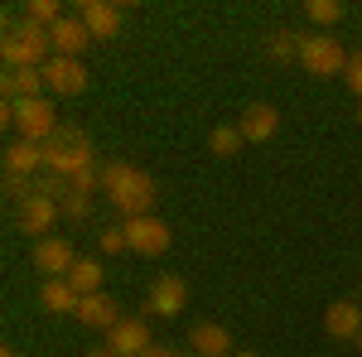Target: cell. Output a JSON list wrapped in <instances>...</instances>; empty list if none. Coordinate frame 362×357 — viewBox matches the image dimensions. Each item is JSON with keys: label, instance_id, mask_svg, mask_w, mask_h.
I'll list each match as a JSON object with an SVG mask.
<instances>
[{"label": "cell", "instance_id": "2", "mask_svg": "<svg viewBox=\"0 0 362 357\" xmlns=\"http://www.w3.org/2000/svg\"><path fill=\"white\" fill-rule=\"evenodd\" d=\"M92 165H97V150H92L87 131H78V126H58L54 136L44 140V174L73 179V174H83Z\"/></svg>", "mask_w": 362, "mask_h": 357}, {"label": "cell", "instance_id": "33", "mask_svg": "<svg viewBox=\"0 0 362 357\" xmlns=\"http://www.w3.org/2000/svg\"><path fill=\"white\" fill-rule=\"evenodd\" d=\"M358 353H362V333H358Z\"/></svg>", "mask_w": 362, "mask_h": 357}, {"label": "cell", "instance_id": "27", "mask_svg": "<svg viewBox=\"0 0 362 357\" xmlns=\"http://www.w3.org/2000/svg\"><path fill=\"white\" fill-rule=\"evenodd\" d=\"M97 242H102V251H107V256H112V251H131L126 227H102V237H97Z\"/></svg>", "mask_w": 362, "mask_h": 357}, {"label": "cell", "instance_id": "11", "mask_svg": "<svg viewBox=\"0 0 362 357\" xmlns=\"http://www.w3.org/2000/svg\"><path fill=\"white\" fill-rule=\"evenodd\" d=\"M49 44H54V58H83V49L92 44V29L78 20V10L73 15H63L54 29H49Z\"/></svg>", "mask_w": 362, "mask_h": 357}, {"label": "cell", "instance_id": "1", "mask_svg": "<svg viewBox=\"0 0 362 357\" xmlns=\"http://www.w3.org/2000/svg\"><path fill=\"white\" fill-rule=\"evenodd\" d=\"M102 193H107V203H112L121 218H150V208H155V179L145 174V169L126 165V160H107L102 165Z\"/></svg>", "mask_w": 362, "mask_h": 357}, {"label": "cell", "instance_id": "15", "mask_svg": "<svg viewBox=\"0 0 362 357\" xmlns=\"http://www.w3.org/2000/svg\"><path fill=\"white\" fill-rule=\"evenodd\" d=\"M150 343H155V338H150V324H145V319H121V324L107 333V348H112L116 357H145Z\"/></svg>", "mask_w": 362, "mask_h": 357}, {"label": "cell", "instance_id": "8", "mask_svg": "<svg viewBox=\"0 0 362 357\" xmlns=\"http://www.w3.org/2000/svg\"><path fill=\"white\" fill-rule=\"evenodd\" d=\"M184 304H189V280L184 275H160L145 295V314L150 319H174V314H184Z\"/></svg>", "mask_w": 362, "mask_h": 357}, {"label": "cell", "instance_id": "9", "mask_svg": "<svg viewBox=\"0 0 362 357\" xmlns=\"http://www.w3.org/2000/svg\"><path fill=\"white\" fill-rule=\"evenodd\" d=\"M29 266L44 275V280H58V275H68L78 266V251L68 237H44V242H34V256H29Z\"/></svg>", "mask_w": 362, "mask_h": 357}, {"label": "cell", "instance_id": "10", "mask_svg": "<svg viewBox=\"0 0 362 357\" xmlns=\"http://www.w3.org/2000/svg\"><path fill=\"white\" fill-rule=\"evenodd\" d=\"M44 83H49V97H78V92H87V63L83 58H49Z\"/></svg>", "mask_w": 362, "mask_h": 357}, {"label": "cell", "instance_id": "7", "mask_svg": "<svg viewBox=\"0 0 362 357\" xmlns=\"http://www.w3.org/2000/svg\"><path fill=\"white\" fill-rule=\"evenodd\" d=\"M126 227V242H131V251L136 256H165L169 242H174V232H169V222L165 218H131V222H121Z\"/></svg>", "mask_w": 362, "mask_h": 357}, {"label": "cell", "instance_id": "17", "mask_svg": "<svg viewBox=\"0 0 362 357\" xmlns=\"http://www.w3.org/2000/svg\"><path fill=\"white\" fill-rule=\"evenodd\" d=\"M78 324L83 329H102V333H112L116 324H121V304L102 290V295H83V304H78Z\"/></svg>", "mask_w": 362, "mask_h": 357}, {"label": "cell", "instance_id": "23", "mask_svg": "<svg viewBox=\"0 0 362 357\" xmlns=\"http://www.w3.org/2000/svg\"><path fill=\"white\" fill-rule=\"evenodd\" d=\"M242 145H247V140H242V131H237V126H213V136H208V150H213L218 160H232Z\"/></svg>", "mask_w": 362, "mask_h": 357}, {"label": "cell", "instance_id": "4", "mask_svg": "<svg viewBox=\"0 0 362 357\" xmlns=\"http://www.w3.org/2000/svg\"><path fill=\"white\" fill-rule=\"evenodd\" d=\"M15 107V131H20V140H34V145H44V140L54 136L58 126V107L54 97H34V102H10Z\"/></svg>", "mask_w": 362, "mask_h": 357}, {"label": "cell", "instance_id": "5", "mask_svg": "<svg viewBox=\"0 0 362 357\" xmlns=\"http://www.w3.org/2000/svg\"><path fill=\"white\" fill-rule=\"evenodd\" d=\"M300 68L314 73V78H334V73L348 68V54H343V44L334 34H309L305 49H300Z\"/></svg>", "mask_w": 362, "mask_h": 357}, {"label": "cell", "instance_id": "14", "mask_svg": "<svg viewBox=\"0 0 362 357\" xmlns=\"http://www.w3.org/2000/svg\"><path fill=\"white\" fill-rule=\"evenodd\" d=\"M121 5H112V0H87V5H78V20H83L87 29H92V39H116L121 34Z\"/></svg>", "mask_w": 362, "mask_h": 357}, {"label": "cell", "instance_id": "26", "mask_svg": "<svg viewBox=\"0 0 362 357\" xmlns=\"http://www.w3.org/2000/svg\"><path fill=\"white\" fill-rule=\"evenodd\" d=\"M63 218L68 222H87L92 218V193H68V198H63Z\"/></svg>", "mask_w": 362, "mask_h": 357}, {"label": "cell", "instance_id": "20", "mask_svg": "<svg viewBox=\"0 0 362 357\" xmlns=\"http://www.w3.org/2000/svg\"><path fill=\"white\" fill-rule=\"evenodd\" d=\"M39 304H44L49 314H78L83 295L68 285V275H58V280H44V285H39Z\"/></svg>", "mask_w": 362, "mask_h": 357}, {"label": "cell", "instance_id": "29", "mask_svg": "<svg viewBox=\"0 0 362 357\" xmlns=\"http://www.w3.org/2000/svg\"><path fill=\"white\" fill-rule=\"evenodd\" d=\"M145 357H194V353H189V348L179 353V348H169V343H150V348H145Z\"/></svg>", "mask_w": 362, "mask_h": 357}, {"label": "cell", "instance_id": "24", "mask_svg": "<svg viewBox=\"0 0 362 357\" xmlns=\"http://www.w3.org/2000/svg\"><path fill=\"white\" fill-rule=\"evenodd\" d=\"M63 15H68V10H63L58 0H29V5H25V20H29V25H39V29H54Z\"/></svg>", "mask_w": 362, "mask_h": 357}, {"label": "cell", "instance_id": "19", "mask_svg": "<svg viewBox=\"0 0 362 357\" xmlns=\"http://www.w3.org/2000/svg\"><path fill=\"white\" fill-rule=\"evenodd\" d=\"M5 102H34L44 97L49 83H44V68H5Z\"/></svg>", "mask_w": 362, "mask_h": 357}, {"label": "cell", "instance_id": "32", "mask_svg": "<svg viewBox=\"0 0 362 357\" xmlns=\"http://www.w3.org/2000/svg\"><path fill=\"white\" fill-rule=\"evenodd\" d=\"M232 357H261V353H232Z\"/></svg>", "mask_w": 362, "mask_h": 357}, {"label": "cell", "instance_id": "3", "mask_svg": "<svg viewBox=\"0 0 362 357\" xmlns=\"http://www.w3.org/2000/svg\"><path fill=\"white\" fill-rule=\"evenodd\" d=\"M0 54H5V68H44L54 58V44H49V29L29 25H5V39H0Z\"/></svg>", "mask_w": 362, "mask_h": 357}, {"label": "cell", "instance_id": "18", "mask_svg": "<svg viewBox=\"0 0 362 357\" xmlns=\"http://www.w3.org/2000/svg\"><path fill=\"white\" fill-rule=\"evenodd\" d=\"M5 174H15V179L44 174V145H34V140H10V145H5Z\"/></svg>", "mask_w": 362, "mask_h": 357}, {"label": "cell", "instance_id": "28", "mask_svg": "<svg viewBox=\"0 0 362 357\" xmlns=\"http://www.w3.org/2000/svg\"><path fill=\"white\" fill-rule=\"evenodd\" d=\"M343 83H348V87H353V92L362 97V54H348V68H343Z\"/></svg>", "mask_w": 362, "mask_h": 357}, {"label": "cell", "instance_id": "31", "mask_svg": "<svg viewBox=\"0 0 362 357\" xmlns=\"http://www.w3.org/2000/svg\"><path fill=\"white\" fill-rule=\"evenodd\" d=\"M0 357H20V348H5V353H0Z\"/></svg>", "mask_w": 362, "mask_h": 357}, {"label": "cell", "instance_id": "6", "mask_svg": "<svg viewBox=\"0 0 362 357\" xmlns=\"http://www.w3.org/2000/svg\"><path fill=\"white\" fill-rule=\"evenodd\" d=\"M58 213H63V203H54V198H44V193L34 189L25 203L15 208V227H20L25 237H39V242H44V237H54Z\"/></svg>", "mask_w": 362, "mask_h": 357}, {"label": "cell", "instance_id": "30", "mask_svg": "<svg viewBox=\"0 0 362 357\" xmlns=\"http://www.w3.org/2000/svg\"><path fill=\"white\" fill-rule=\"evenodd\" d=\"M87 357H116V353H112V348H97V353H87Z\"/></svg>", "mask_w": 362, "mask_h": 357}, {"label": "cell", "instance_id": "34", "mask_svg": "<svg viewBox=\"0 0 362 357\" xmlns=\"http://www.w3.org/2000/svg\"><path fill=\"white\" fill-rule=\"evenodd\" d=\"M358 126H362V107H358Z\"/></svg>", "mask_w": 362, "mask_h": 357}, {"label": "cell", "instance_id": "13", "mask_svg": "<svg viewBox=\"0 0 362 357\" xmlns=\"http://www.w3.org/2000/svg\"><path fill=\"white\" fill-rule=\"evenodd\" d=\"M324 333L338 338V343H358L362 333V304L358 300H338L324 309Z\"/></svg>", "mask_w": 362, "mask_h": 357}, {"label": "cell", "instance_id": "16", "mask_svg": "<svg viewBox=\"0 0 362 357\" xmlns=\"http://www.w3.org/2000/svg\"><path fill=\"white\" fill-rule=\"evenodd\" d=\"M189 353H194V357H232L237 348H232V333H227L223 324L203 319V324L189 329Z\"/></svg>", "mask_w": 362, "mask_h": 357}, {"label": "cell", "instance_id": "12", "mask_svg": "<svg viewBox=\"0 0 362 357\" xmlns=\"http://www.w3.org/2000/svg\"><path fill=\"white\" fill-rule=\"evenodd\" d=\"M237 131H242L247 145H261V140H271L280 131V111L271 107V102H251V107L237 116Z\"/></svg>", "mask_w": 362, "mask_h": 357}, {"label": "cell", "instance_id": "25", "mask_svg": "<svg viewBox=\"0 0 362 357\" xmlns=\"http://www.w3.org/2000/svg\"><path fill=\"white\" fill-rule=\"evenodd\" d=\"M305 15L314 25H338V20H343V5H338V0H309Z\"/></svg>", "mask_w": 362, "mask_h": 357}, {"label": "cell", "instance_id": "22", "mask_svg": "<svg viewBox=\"0 0 362 357\" xmlns=\"http://www.w3.org/2000/svg\"><path fill=\"white\" fill-rule=\"evenodd\" d=\"M300 49H305V39L290 34V29H276V34L266 39V54L276 58V63H300Z\"/></svg>", "mask_w": 362, "mask_h": 357}, {"label": "cell", "instance_id": "21", "mask_svg": "<svg viewBox=\"0 0 362 357\" xmlns=\"http://www.w3.org/2000/svg\"><path fill=\"white\" fill-rule=\"evenodd\" d=\"M102 275H107V266H102L97 256H78V266L68 271V285H73L78 295H102Z\"/></svg>", "mask_w": 362, "mask_h": 357}]
</instances>
